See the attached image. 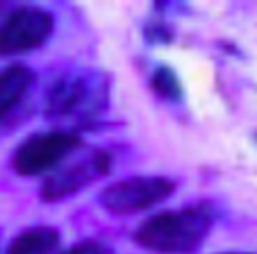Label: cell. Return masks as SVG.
I'll return each instance as SVG.
<instances>
[{
  "mask_svg": "<svg viewBox=\"0 0 257 254\" xmlns=\"http://www.w3.org/2000/svg\"><path fill=\"white\" fill-rule=\"evenodd\" d=\"M112 102V77L98 68H73L57 75L46 93V118L89 125Z\"/></svg>",
  "mask_w": 257,
  "mask_h": 254,
  "instance_id": "1",
  "label": "cell"
},
{
  "mask_svg": "<svg viewBox=\"0 0 257 254\" xmlns=\"http://www.w3.org/2000/svg\"><path fill=\"white\" fill-rule=\"evenodd\" d=\"M214 225L205 206L160 211L146 218L135 231V243L155 254H191L205 243Z\"/></svg>",
  "mask_w": 257,
  "mask_h": 254,
  "instance_id": "2",
  "label": "cell"
},
{
  "mask_svg": "<svg viewBox=\"0 0 257 254\" xmlns=\"http://www.w3.org/2000/svg\"><path fill=\"white\" fill-rule=\"evenodd\" d=\"M80 148H82V136L75 130L37 132L16 145L12 154V168L21 177H39V175L48 177Z\"/></svg>",
  "mask_w": 257,
  "mask_h": 254,
  "instance_id": "3",
  "label": "cell"
},
{
  "mask_svg": "<svg viewBox=\"0 0 257 254\" xmlns=\"http://www.w3.org/2000/svg\"><path fill=\"white\" fill-rule=\"evenodd\" d=\"M175 188V179L162 175H137L105 186L98 195V204L112 216H135L166 202Z\"/></svg>",
  "mask_w": 257,
  "mask_h": 254,
  "instance_id": "4",
  "label": "cell"
},
{
  "mask_svg": "<svg viewBox=\"0 0 257 254\" xmlns=\"http://www.w3.org/2000/svg\"><path fill=\"white\" fill-rule=\"evenodd\" d=\"M112 168H114L112 152L96 148L91 152L82 154L78 161L68 163V166H59L55 173L44 177L39 188V197L44 202H48V204L64 202L68 197L87 191L91 184L100 182L105 175L112 173Z\"/></svg>",
  "mask_w": 257,
  "mask_h": 254,
  "instance_id": "5",
  "label": "cell"
},
{
  "mask_svg": "<svg viewBox=\"0 0 257 254\" xmlns=\"http://www.w3.org/2000/svg\"><path fill=\"white\" fill-rule=\"evenodd\" d=\"M55 32V16L48 10L23 5L0 21V57L12 59L39 50Z\"/></svg>",
  "mask_w": 257,
  "mask_h": 254,
  "instance_id": "6",
  "label": "cell"
},
{
  "mask_svg": "<svg viewBox=\"0 0 257 254\" xmlns=\"http://www.w3.org/2000/svg\"><path fill=\"white\" fill-rule=\"evenodd\" d=\"M34 80H37L34 71L25 64H10L0 68V125L28 98Z\"/></svg>",
  "mask_w": 257,
  "mask_h": 254,
  "instance_id": "7",
  "label": "cell"
},
{
  "mask_svg": "<svg viewBox=\"0 0 257 254\" xmlns=\"http://www.w3.org/2000/svg\"><path fill=\"white\" fill-rule=\"evenodd\" d=\"M59 240H62V234L55 227L34 225L19 231L10 240L5 254H55L59 247Z\"/></svg>",
  "mask_w": 257,
  "mask_h": 254,
  "instance_id": "8",
  "label": "cell"
},
{
  "mask_svg": "<svg viewBox=\"0 0 257 254\" xmlns=\"http://www.w3.org/2000/svg\"><path fill=\"white\" fill-rule=\"evenodd\" d=\"M151 89L155 91L157 98L166 102H180L182 100V84L180 77L175 75L173 68L169 66H157L151 73Z\"/></svg>",
  "mask_w": 257,
  "mask_h": 254,
  "instance_id": "9",
  "label": "cell"
},
{
  "mask_svg": "<svg viewBox=\"0 0 257 254\" xmlns=\"http://www.w3.org/2000/svg\"><path fill=\"white\" fill-rule=\"evenodd\" d=\"M64 254H116V252H114L112 245L102 243V240L87 238V240H80V243L71 245Z\"/></svg>",
  "mask_w": 257,
  "mask_h": 254,
  "instance_id": "10",
  "label": "cell"
},
{
  "mask_svg": "<svg viewBox=\"0 0 257 254\" xmlns=\"http://www.w3.org/2000/svg\"><path fill=\"white\" fill-rule=\"evenodd\" d=\"M144 34L148 44H171V39H173V30L164 23H151L144 30Z\"/></svg>",
  "mask_w": 257,
  "mask_h": 254,
  "instance_id": "11",
  "label": "cell"
},
{
  "mask_svg": "<svg viewBox=\"0 0 257 254\" xmlns=\"http://www.w3.org/2000/svg\"><path fill=\"white\" fill-rule=\"evenodd\" d=\"M223 254H250V252H223Z\"/></svg>",
  "mask_w": 257,
  "mask_h": 254,
  "instance_id": "12",
  "label": "cell"
}]
</instances>
